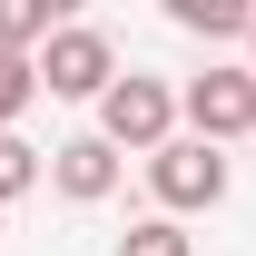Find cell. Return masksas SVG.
<instances>
[{
	"label": "cell",
	"mask_w": 256,
	"mask_h": 256,
	"mask_svg": "<svg viewBox=\"0 0 256 256\" xmlns=\"http://www.w3.org/2000/svg\"><path fill=\"white\" fill-rule=\"evenodd\" d=\"M98 138H108L118 158H158L168 138H188V108H178V89H168V79L128 69L118 89L98 98Z\"/></svg>",
	"instance_id": "1"
},
{
	"label": "cell",
	"mask_w": 256,
	"mask_h": 256,
	"mask_svg": "<svg viewBox=\"0 0 256 256\" xmlns=\"http://www.w3.org/2000/svg\"><path fill=\"white\" fill-rule=\"evenodd\" d=\"M118 79H128V69H118V40L98 30V20H60V40L40 50V89H50V98H89V108H98Z\"/></svg>",
	"instance_id": "2"
},
{
	"label": "cell",
	"mask_w": 256,
	"mask_h": 256,
	"mask_svg": "<svg viewBox=\"0 0 256 256\" xmlns=\"http://www.w3.org/2000/svg\"><path fill=\"white\" fill-rule=\"evenodd\" d=\"M178 108H188V138H207V148H226V138H256V69L207 60L188 89H178Z\"/></svg>",
	"instance_id": "3"
},
{
	"label": "cell",
	"mask_w": 256,
	"mask_h": 256,
	"mask_svg": "<svg viewBox=\"0 0 256 256\" xmlns=\"http://www.w3.org/2000/svg\"><path fill=\"white\" fill-rule=\"evenodd\" d=\"M148 197H158V217H207V207L226 197V148L168 138L158 158H148Z\"/></svg>",
	"instance_id": "4"
},
{
	"label": "cell",
	"mask_w": 256,
	"mask_h": 256,
	"mask_svg": "<svg viewBox=\"0 0 256 256\" xmlns=\"http://www.w3.org/2000/svg\"><path fill=\"white\" fill-rule=\"evenodd\" d=\"M118 178H128V158L98 138V128H79V138H60V148H50V188H60L69 207H108V197H118Z\"/></svg>",
	"instance_id": "5"
},
{
	"label": "cell",
	"mask_w": 256,
	"mask_h": 256,
	"mask_svg": "<svg viewBox=\"0 0 256 256\" xmlns=\"http://www.w3.org/2000/svg\"><path fill=\"white\" fill-rule=\"evenodd\" d=\"M168 20L188 40H256V10L246 0H168Z\"/></svg>",
	"instance_id": "6"
},
{
	"label": "cell",
	"mask_w": 256,
	"mask_h": 256,
	"mask_svg": "<svg viewBox=\"0 0 256 256\" xmlns=\"http://www.w3.org/2000/svg\"><path fill=\"white\" fill-rule=\"evenodd\" d=\"M50 40H60V10L50 0H0V50L10 60H40Z\"/></svg>",
	"instance_id": "7"
},
{
	"label": "cell",
	"mask_w": 256,
	"mask_h": 256,
	"mask_svg": "<svg viewBox=\"0 0 256 256\" xmlns=\"http://www.w3.org/2000/svg\"><path fill=\"white\" fill-rule=\"evenodd\" d=\"M40 178H50V148H30V138L10 128V138H0V207H10V197H30Z\"/></svg>",
	"instance_id": "8"
},
{
	"label": "cell",
	"mask_w": 256,
	"mask_h": 256,
	"mask_svg": "<svg viewBox=\"0 0 256 256\" xmlns=\"http://www.w3.org/2000/svg\"><path fill=\"white\" fill-rule=\"evenodd\" d=\"M30 98H40V60H10V50H0V138L30 118Z\"/></svg>",
	"instance_id": "9"
},
{
	"label": "cell",
	"mask_w": 256,
	"mask_h": 256,
	"mask_svg": "<svg viewBox=\"0 0 256 256\" xmlns=\"http://www.w3.org/2000/svg\"><path fill=\"white\" fill-rule=\"evenodd\" d=\"M118 256H197V236H188L178 217H138V226L118 236Z\"/></svg>",
	"instance_id": "10"
},
{
	"label": "cell",
	"mask_w": 256,
	"mask_h": 256,
	"mask_svg": "<svg viewBox=\"0 0 256 256\" xmlns=\"http://www.w3.org/2000/svg\"><path fill=\"white\" fill-rule=\"evenodd\" d=\"M246 50H256V40H246ZM246 69H256V60H246Z\"/></svg>",
	"instance_id": "11"
}]
</instances>
